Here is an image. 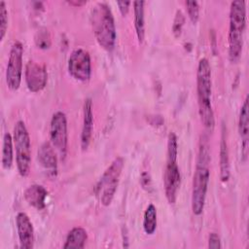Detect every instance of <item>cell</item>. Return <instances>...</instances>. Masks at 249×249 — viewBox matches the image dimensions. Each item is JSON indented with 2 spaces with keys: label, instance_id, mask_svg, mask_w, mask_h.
I'll return each mask as SVG.
<instances>
[{
  "label": "cell",
  "instance_id": "cell-1",
  "mask_svg": "<svg viewBox=\"0 0 249 249\" xmlns=\"http://www.w3.org/2000/svg\"><path fill=\"white\" fill-rule=\"evenodd\" d=\"M209 162L210 152L207 138L202 136L199 143L198 156L194 173L192 189V210L193 213L196 216L200 215L204 209L206 193L210 178Z\"/></svg>",
  "mask_w": 249,
  "mask_h": 249
},
{
  "label": "cell",
  "instance_id": "cell-2",
  "mask_svg": "<svg viewBox=\"0 0 249 249\" xmlns=\"http://www.w3.org/2000/svg\"><path fill=\"white\" fill-rule=\"evenodd\" d=\"M196 92L198 113L203 126L208 131H213L215 126L214 112L211 104L212 80L211 67L207 58L199 59L196 70Z\"/></svg>",
  "mask_w": 249,
  "mask_h": 249
},
{
  "label": "cell",
  "instance_id": "cell-3",
  "mask_svg": "<svg viewBox=\"0 0 249 249\" xmlns=\"http://www.w3.org/2000/svg\"><path fill=\"white\" fill-rule=\"evenodd\" d=\"M90 18L97 43L105 51L111 52L115 48L117 31L110 7L103 2L96 3L92 7Z\"/></svg>",
  "mask_w": 249,
  "mask_h": 249
},
{
  "label": "cell",
  "instance_id": "cell-4",
  "mask_svg": "<svg viewBox=\"0 0 249 249\" xmlns=\"http://www.w3.org/2000/svg\"><path fill=\"white\" fill-rule=\"evenodd\" d=\"M246 28V3L236 0L231 3L229 27V59L235 63L241 56Z\"/></svg>",
  "mask_w": 249,
  "mask_h": 249
},
{
  "label": "cell",
  "instance_id": "cell-5",
  "mask_svg": "<svg viewBox=\"0 0 249 249\" xmlns=\"http://www.w3.org/2000/svg\"><path fill=\"white\" fill-rule=\"evenodd\" d=\"M178 144L177 136L174 132H170L167 137V153L166 165L163 175L165 197L169 204H174L177 198L178 190L181 184V174L177 163Z\"/></svg>",
  "mask_w": 249,
  "mask_h": 249
},
{
  "label": "cell",
  "instance_id": "cell-6",
  "mask_svg": "<svg viewBox=\"0 0 249 249\" xmlns=\"http://www.w3.org/2000/svg\"><path fill=\"white\" fill-rule=\"evenodd\" d=\"M124 165V158L117 157L106 168L99 181L97 182L95 188V195L102 205L108 206L111 204L118 189Z\"/></svg>",
  "mask_w": 249,
  "mask_h": 249
},
{
  "label": "cell",
  "instance_id": "cell-7",
  "mask_svg": "<svg viewBox=\"0 0 249 249\" xmlns=\"http://www.w3.org/2000/svg\"><path fill=\"white\" fill-rule=\"evenodd\" d=\"M14 148L16 150L17 168L20 176L29 174L31 164V144L28 130L22 121H18L14 126Z\"/></svg>",
  "mask_w": 249,
  "mask_h": 249
},
{
  "label": "cell",
  "instance_id": "cell-8",
  "mask_svg": "<svg viewBox=\"0 0 249 249\" xmlns=\"http://www.w3.org/2000/svg\"><path fill=\"white\" fill-rule=\"evenodd\" d=\"M22 44L19 41H16L11 47L6 68V83L11 90H17L20 86L22 77Z\"/></svg>",
  "mask_w": 249,
  "mask_h": 249
},
{
  "label": "cell",
  "instance_id": "cell-9",
  "mask_svg": "<svg viewBox=\"0 0 249 249\" xmlns=\"http://www.w3.org/2000/svg\"><path fill=\"white\" fill-rule=\"evenodd\" d=\"M50 138L53 148L59 154L61 159H64L67 153L68 132L66 115L61 111L55 112L52 117L50 124Z\"/></svg>",
  "mask_w": 249,
  "mask_h": 249
},
{
  "label": "cell",
  "instance_id": "cell-10",
  "mask_svg": "<svg viewBox=\"0 0 249 249\" xmlns=\"http://www.w3.org/2000/svg\"><path fill=\"white\" fill-rule=\"evenodd\" d=\"M68 72L77 81L86 82L91 75V61L89 52L83 49L74 50L68 58Z\"/></svg>",
  "mask_w": 249,
  "mask_h": 249
},
{
  "label": "cell",
  "instance_id": "cell-11",
  "mask_svg": "<svg viewBox=\"0 0 249 249\" xmlns=\"http://www.w3.org/2000/svg\"><path fill=\"white\" fill-rule=\"evenodd\" d=\"M24 79L27 89L32 92H38L45 89L48 82V73L44 65L30 60L25 65Z\"/></svg>",
  "mask_w": 249,
  "mask_h": 249
},
{
  "label": "cell",
  "instance_id": "cell-12",
  "mask_svg": "<svg viewBox=\"0 0 249 249\" xmlns=\"http://www.w3.org/2000/svg\"><path fill=\"white\" fill-rule=\"evenodd\" d=\"M16 225L20 247L23 249L33 248L34 229L29 217L24 212L18 213L16 217Z\"/></svg>",
  "mask_w": 249,
  "mask_h": 249
},
{
  "label": "cell",
  "instance_id": "cell-13",
  "mask_svg": "<svg viewBox=\"0 0 249 249\" xmlns=\"http://www.w3.org/2000/svg\"><path fill=\"white\" fill-rule=\"evenodd\" d=\"M55 149L49 143H43L38 149V160L49 177H55L57 174V157Z\"/></svg>",
  "mask_w": 249,
  "mask_h": 249
},
{
  "label": "cell",
  "instance_id": "cell-14",
  "mask_svg": "<svg viewBox=\"0 0 249 249\" xmlns=\"http://www.w3.org/2000/svg\"><path fill=\"white\" fill-rule=\"evenodd\" d=\"M93 127V114H92V101L87 98L84 102L83 108V127L81 133V148L83 151L87 150L89 146Z\"/></svg>",
  "mask_w": 249,
  "mask_h": 249
},
{
  "label": "cell",
  "instance_id": "cell-15",
  "mask_svg": "<svg viewBox=\"0 0 249 249\" xmlns=\"http://www.w3.org/2000/svg\"><path fill=\"white\" fill-rule=\"evenodd\" d=\"M238 132L241 138V155L243 160H246L248 155V136H249V105L248 96L240 108L239 118H238Z\"/></svg>",
  "mask_w": 249,
  "mask_h": 249
},
{
  "label": "cell",
  "instance_id": "cell-16",
  "mask_svg": "<svg viewBox=\"0 0 249 249\" xmlns=\"http://www.w3.org/2000/svg\"><path fill=\"white\" fill-rule=\"evenodd\" d=\"M25 201L37 210H42L46 207V198L48 191L42 185L33 184L29 186L23 194Z\"/></svg>",
  "mask_w": 249,
  "mask_h": 249
},
{
  "label": "cell",
  "instance_id": "cell-17",
  "mask_svg": "<svg viewBox=\"0 0 249 249\" xmlns=\"http://www.w3.org/2000/svg\"><path fill=\"white\" fill-rule=\"evenodd\" d=\"M226 128L222 125V134L220 142V178L223 183H226L230 179V158L229 149L226 138Z\"/></svg>",
  "mask_w": 249,
  "mask_h": 249
},
{
  "label": "cell",
  "instance_id": "cell-18",
  "mask_svg": "<svg viewBox=\"0 0 249 249\" xmlns=\"http://www.w3.org/2000/svg\"><path fill=\"white\" fill-rule=\"evenodd\" d=\"M87 239H88L87 231L81 227H75L68 232L63 248L64 249L84 248L87 242Z\"/></svg>",
  "mask_w": 249,
  "mask_h": 249
},
{
  "label": "cell",
  "instance_id": "cell-19",
  "mask_svg": "<svg viewBox=\"0 0 249 249\" xmlns=\"http://www.w3.org/2000/svg\"><path fill=\"white\" fill-rule=\"evenodd\" d=\"M133 13H134V27L136 36L139 43H142L145 38V16H144V1H134Z\"/></svg>",
  "mask_w": 249,
  "mask_h": 249
},
{
  "label": "cell",
  "instance_id": "cell-20",
  "mask_svg": "<svg viewBox=\"0 0 249 249\" xmlns=\"http://www.w3.org/2000/svg\"><path fill=\"white\" fill-rule=\"evenodd\" d=\"M14 160V141L13 136L6 132L3 137V145H2V166L4 169L9 170L13 165Z\"/></svg>",
  "mask_w": 249,
  "mask_h": 249
},
{
  "label": "cell",
  "instance_id": "cell-21",
  "mask_svg": "<svg viewBox=\"0 0 249 249\" xmlns=\"http://www.w3.org/2000/svg\"><path fill=\"white\" fill-rule=\"evenodd\" d=\"M156 229H157V208L154 204L150 203L144 212L143 230L147 234L151 235L156 231Z\"/></svg>",
  "mask_w": 249,
  "mask_h": 249
},
{
  "label": "cell",
  "instance_id": "cell-22",
  "mask_svg": "<svg viewBox=\"0 0 249 249\" xmlns=\"http://www.w3.org/2000/svg\"><path fill=\"white\" fill-rule=\"evenodd\" d=\"M8 29V11L4 1L0 2V40L2 41Z\"/></svg>",
  "mask_w": 249,
  "mask_h": 249
},
{
  "label": "cell",
  "instance_id": "cell-23",
  "mask_svg": "<svg viewBox=\"0 0 249 249\" xmlns=\"http://www.w3.org/2000/svg\"><path fill=\"white\" fill-rule=\"evenodd\" d=\"M35 43L38 48L48 49L51 46V37L47 29H41L35 36Z\"/></svg>",
  "mask_w": 249,
  "mask_h": 249
},
{
  "label": "cell",
  "instance_id": "cell-24",
  "mask_svg": "<svg viewBox=\"0 0 249 249\" xmlns=\"http://www.w3.org/2000/svg\"><path fill=\"white\" fill-rule=\"evenodd\" d=\"M187 13L191 21L196 24L199 18V6L196 1H187L186 3Z\"/></svg>",
  "mask_w": 249,
  "mask_h": 249
},
{
  "label": "cell",
  "instance_id": "cell-25",
  "mask_svg": "<svg viewBox=\"0 0 249 249\" xmlns=\"http://www.w3.org/2000/svg\"><path fill=\"white\" fill-rule=\"evenodd\" d=\"M184 22H185V18L183 16V13L180 10H177L175 18H174L173 25H172V31H173V34L175 37H179L181 35V31H182Z\"/></svg>",
  "mask_w": 249,
  "mask_h": 249
},
{
  "label": "cell",
  "instance_id": "cell-26",
  "mask_svg": "<svg viewBox=\"0 0 249 249\" xmlns=\"http://www.w3.org/2000/svg\"><path fill=\"white\" fill-rule=\"evenodd\" d=\"M208 247L209 248H221V240L216 232H211L208 237Z\"/></svg>",
  "mask_w": 249,
  "mask_h": 249
},
{
  "label": "cell",
  "instance_id": "cell-27",
  "mask_svg": "<svg viewBox=\"0 0 249 249\" xmlns=\"http://www.w3.org/2000/svg\"><path fill=\"white\" fill-rule=\"evenodd\" d=\"M117 5L119 7V10H120L121 14L124 17L128 13L129 6L131 5V2L130 1H118Z\"/></svg>",
  "mask_w": 249,
  "mask_h": 249
},
{
  "label": "cell",
  "instance_id": "cell-28",
  "mask_svg": "<svg viewBox=\"0 0 249 249\" xmlns=\"http://www.w3.org/2000/svg\"><path fill=\"white\" fill-rule=\"evenodd\" d=\"M141 185L143 186V188L148 189L149 187H151V178L150 175L147 172H143L141 174V179H140Z\"/></svg>",
  "mask_w": 249,
  "mask_h": 249
},
{
  "label": "cell",
  "instance_id": "cell-29",
  "mask_svg": "<svg viewBox=\"0 0 249 249\" xmlns=\"http://www.w3.org/2000/svg\"><path fill=\"white\" fill-rule=\"evenodd\" d=\"M67 3L74 7H81L83 5H86L87 1H85V0H70V1H67Z\"/></svg>",
  "mask_w": 249,
  "mask_h": 249
}]
</instances>
